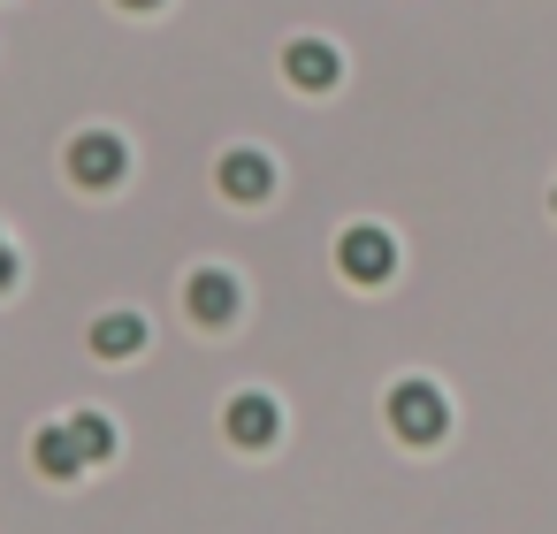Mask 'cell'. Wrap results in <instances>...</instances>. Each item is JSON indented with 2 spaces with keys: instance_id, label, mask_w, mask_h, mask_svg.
Masks as SVG:
<instances>
[{
  "instance_id": "cell-1",
  "label": "cell",
  "mask_w": 557,
  "mask_h": 534,
  "mask_svg": "<svg viewBox=\"0 0 557 534\" xmlns=\"http://www.w3.org/2000/svg\"><path fill=\"white\" fill-rule=\"evenodd\" d=\"M389 427H397V443H412V450H428V443H443L450 435V397L435 389V382H397L389 389Z\"/></svg>"
},
{
  "instance_id": "cell-8",
  "label": "cell",
  "mask_w": 557,
  "mask_h": 534,
  "mask_svg": "<svg viewBox=\"0 0 557 534\" xmlns=\"http://www.w3.org/2000/svg\"><path fill=\"white\" fill-rule=\"evenodd\" d=\"M146 351V313H100L92 321V359H138Z\"/></svg>"
},
{
  "instance_id": "cell-11",
  "label": "cell",
  "mask_w": 557,
  "mask_h": 534,
  "mask_svg": "<svg viewBox=\"0 0 557 534\" xmlns=\"http://www.w3.org/2000/svg\"><path fill=\"white\" fill-rule=\"evenodd\" d=\"M16 275H24V268H16V252H9V237H0V290H16Z\"/></svg>"
},
{
  "instance_id": "cell-6",
  "label": "cell",
  "mask_w": 557,
  "mask_h": 534,
  "mask_svg": "<svg viewBox=\"0 0 557 534\" xmlns=\"http://www.w3.org/2000/svg\"><path fill=\"white\" fill-rule=\"evenodd\" d=\"M214 184H222V199L260 207V199L275 191V161H268V153H252V146H230V153L214 161Z\"/></svg>"
},
{
  "instance_id": "cell-12",
  "label": "cell",
  "mask_w": 557,
  "mask_h": 534,
  "mask_svg": "<svg viewBox=\"0 0 557 534\" xmlns=\"http://www.w3.org/2000/svg\"><path fill=\"white\" fill-rule=\"evenodd\" d=\"M115 9H131V16H153V9H161V0H115Z\"/></svg>"
},
{
  "instance_id": "cell-7",
  "label": "cell",
  "mask_w": 557,
  "mask_h": 534,
  "mask_svg": "<svg viewBox=\"0 0 557 534\" xmlns=\"http://www.w3.org/2000/svg\"><path fill=\"white\" fill-rule=\"evenodd\" d=\"M283 77H290L298 92H336L344 54H336L329 39H290V47H283Z\"/></svg>"
},
{
  "instance_id": "cell-2",
  "label": "cell",
  "mask_w": 557,
  "mask_h": 534,
  "mask_svg": "<svg viewBox=\"0 0 557 534\" xmlns=\"http://www.w3.org/2000/svg\"><path fill=\"white\" fill-rule=\"evenodd\" d=\"M336 275H344V283H367V290L389 283V275H397V237L374 229V222H351V229L336 237Z\"/></svg>"
},
{
  "instance_id": "cell-3",
  "label": "cell",
  "mask_w": 557,
  "mask_h": 534,
  "mask_svg": "<svg viewBox=\"0 0 557 534\" xmlns=\"http://www.w3.org/2000/svg\"><path fill=\"white\" fill-rule=\"evenodd\" d=\"M123 169H131V146H123L115 131H77V138H70V176H77L85 191H115Z\"/></svg>"
},
{
  "instance_id": "cell-5",
  "label": "cell",
  "mask_w": 557,
  "mask_h": 534,
  "mask_svg": "<svg viewBox=\"0 0 557 534\" xmlns=\"http://www.w3.org/2000/svg\"><path fill=\"white\" fill-rule=\"evenodd\" d=\"M222 435H230L237 450H268V443L283 435V405H275V397H260V389H245V397H230V405H222Z\"/></svg>"
},
{
  "instance_id": "cell-9",
  "label": "cell",
  "mask_w": 557,
  "mask_h": 534,
  "mask_svg": "<svg viewBox=\"0 0 557 534\" xmlns=\"http://www.w3.org/2000/svg\"><path fill=\"white\" fill-rule=\"evenodd\" d=\"M32 465H39L47 481H77V473H85V450H77L70 420H62V427H39V443H32Z\"/></svg>"
},
{
  "instance_id": "cell-13",
  "label": "cell",
  "mask_w": 557,
  "mask_h": 534,
  "mask_svg": "<svg viewBox=\"0 0 557 534\" xmlns=\"http://www.w3.org/2000/svg\"><path fill=\"white\" fill-rule=\"evenodd\" d=\"M549 207H557V191H549Z\"/></svg>"
},
{
  "instance_id": "cell-4",
  "label": "cell",
  "mask_w": 557,
  "mask_h": 534,
  "mask_svg": "<svg viewBox=\"0 0 557 534\" xmlns=\"http://www.w3.org/2000/svg\"><path fill=\"white\" fill-rule=\"evenodd\" d=\"M237 306H245V290H237V275H230V268H199V275L184 283V313H191L199 328H230V321H237Z\"/></svg>"
},
{
  "instance_id": "cell-10",
  "label": "cell",
  "mask_w": 557,
  "mask_h": 534,
  "mask_svg": "<svg viewBox=\"0 0 557 534\" xmlns=\"http://www.w3.org/2000/svg\"><path fill=\"white\" fill-rule=\"evenodd\" d=\"M70 435H77V450H85V465H100V458H115V420H108V412H70Z\"/></svg>"
}]
</instances>
